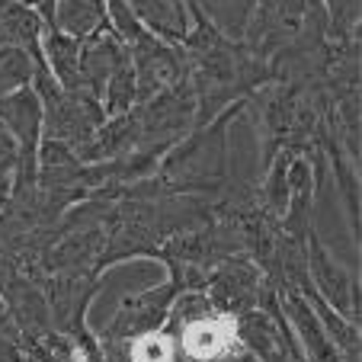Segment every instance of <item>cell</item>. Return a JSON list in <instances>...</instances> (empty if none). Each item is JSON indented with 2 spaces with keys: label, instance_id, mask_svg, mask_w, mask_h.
<instances>
[{
  "label": "cell",
  "instance_id": "obj_19",
  "mask_svg": "<svg viewBox=\"0 0 362 362\" xmlns=\"http://www.w3.org/2000/svg\"><path fill=\"white\" fill-rule=\"evenodd\" d=\"M288 349H292V362H305V356H301V346H298V340H295V334L288 337Z\"/></svg>",
  "mask_w": 362,
  "mask_h": 362
},
{
  "label": "cell",
  "instance_id": "obj_1",
  "mask_svg": "<svg viewBox=\"0 0 362 362\" xmlns=\"http://www.w3.org/2000/svg\"><path fill=\"white\" fill-rule=\"evenodd\" d=\"M189 10V35L183 52L189 58V83L196 93V125L215 119L231 103L247 100L269 81V64L244 42L221 35L196 7Z\"/></svg>",
  "mask_w": 362,
  "mask_h": 362
},
{
  "label": "cell",
  "instance_id": "obj_17",
  "mask_svg": "<svg viewBox=\"0 0 362 362\" xmlns=\"http://www.w3.org/2000/svg\"><path fill=\"white\" fill-rule=\"evenodd\" d=\"M35 71V58L23 48L13 45H0V96L13 93L20 87H29Z\"/></svg>",
  "mask_w": 362,
  "mask_h": 362
},
{
  "label": "cell",
  "instance_id": "obj_5",
  "mask_svg": "<svg viewBox=\"0 0 362 362\" xmlns=\"http://www.w3.org/2000/svg\"><path fill=\"white\" fill-rule=\"evenodd\" d=\"M177 340L180 362H225L238 346L234 317L221 315L205 292H183L164 324Z\"/></svg>",
  "mask_w": 362,
  "mask_h": 362
},
{
  "label": "cell",
  "instance_id": "obj_15",
  "mask_svg": "<svg viewBox=\"0 0 362 362\" xmlns=\"http://www.w3.org/2000/svg\"><path fill=\"white\" fill-rule=\"evenodd\" d=\"M100 103H103L106 119L122 116L125 110H132V106L138 103V83H135V68H132V62L122 64V68L110 77V83H106V90H103Z\"/></svg>",
  "mask_w": 362,
  "mask_h": 362
},
{
  "label": "cell",
  "instance_id": "obj_3",
  "mask_svg": "<svg viewBox=\"0 0 362 362\" xmlns=\"http://www.w3.org/2000/svg\"><path fill=\"white\" fill-rule=\"evenodd\" d=\"M244 42L257 58L276 62L288 55H315L330 45L321 0H257Z\"/></svg>",
  "mask_w": 362,
  "mask_h": 362
},
{
  "label": "cell",
  "instance_id": "obj_8",
  "mask_svg": "<svg viewBox=\"0 0 362 362\" xmlns=\"http://www.w3.org/2000/svg\"><path fill=\"white\" fill-rule=\"evenodd\" d=\"M305 269H308L311 288L334 308L337 315L349 317V321H359V273L340 267L330 257L315 228H311V234L305 240Z\"/></svg>",
  "mask_w": 362,
  "mask_h": 362
},
{
  "label": "cell",
  "instance_id": "obj_9",
  "mask_svg": "<svg viewBox=\"0 0 362 362\" xmlns=\"http://www.w3.org/2000/svg\"><path fill=\"white\" fill-rule=\"evenodd\" d=\"M129 62H132L129 45H125L122 35H119L110 23H103L96 33L81 39V81L96 100L103 96L110 77Z\"/></svg>",
  "mask_w": 362,
  "mask_h": 362
},
{
  "label": "cell",
  "instance_id": "obj_7",
  "mask_svg": "<svg viewBox=\"0 0 362 362\" xmlns=\"http://www.w3.org/2000/svg\"><path fill=\"white\" fill-rule=\"evenodd\" d=\"M267 279H263L260 267L247 257V253H234V257H225L218 267L209 273V282H205V298L218 308L221 315L238 317L250 308H260L263 292H267Z\"/></svg>",
  "mask_w": 362,
  "mask_h": 362
},
{
  "label": "cell",
  "instance_id": "obj_11",
  "mask_svg": "<svg viewBox=\"0 0 362 362\" xmlns=\"http://www.w3.org/2000/svg\"><path fill=\"white\" fill-rule=\"evenodd\" d=\"M39 48L48 74L55 77L64 90H87L81 81V39L62 33L55 23H42Z\"/></svg>",
  "mask_w": 362,
  "mask_h": 362
},
{
  "label": "cell",
  "instance_id": "obj_12",
  "mask_svg": "<svg viewBox=\"0 0 362 362\" xmlns=\"http://www.w3.org/2000/svg\"><path fill=\"white\" fill-rule=\"evenodd\" d=\"M135 20L158 39L183 45L189 35V10L186 0H125Z\"/></svg>",
  "mask_w": 362,
  "mask_h": 362
},
{
  "label": "cell",
  "instance_id": "obj_2",
  "mask_svg": "<svg viewBox=\"0 0 362 362\" xmlns=\"http://www.w3.org/2000/svg\"><path fill=\"white\" fill-rule=\"evenodd\" d=\"M247 112V100L231 103L215 119L192 125L180 141L164 151L154 177H148L151 189L164 196H202L218 199L228 186V135L238 116Z\"/></svg>",
  "mask_w": 362,
  "mask_h": 362
},
{
  "label": "cell",
  "instance_id": "obj_10",
  "mask_svg": "<svg viewBox=\"0 0 362 362\" xmlns=\"http://www.w3.org/2000/svg\"><path fill=\"white\" fill-rule=\"evenodd\" d=\"M276 301H279L282 317L288 321L295 340H298L305 362H343L340 353H337V346H334V340H330L327 330H324L321 321H317L315 308L308 305V298L298 292V288L279 292Z\"/></svg>",
  "mask_w": 362,
  "mask_h": 362
},
{
  "label": "cell",
  "instance_id": "obj_6",
  "mask_svg": "<svg viewBox=\"0 0 362 362\" xmlns=\"http://www.w3.org/2000/svg\"><path fill=\"white\" fill-rule=\"evenodd\" d=\"M125 45H129V58H132V68H135L138 103L164 93V90L177 87L180 81L189 77V58H186L183 45L158 39L148 29H141Z\"/></svg>",
  "mask_w": 362,
  "mask_h": 362
},
{
  "label": "cell",
  "instance_id": "obj_18",
  "mask_svg": "<svg viewBox=\"0 0 362 362\" xmlns=\"http://www.w3.org/2000/svg\"><path fill=\"white\" fill-rule=\"evenodd\" d=\"M13 158H16V141L10 132L0 125V205L10 192V173H13Z\"/></svg>",
  "mask_w": 362,
  "mask_h": 362
},
{
  "label": "cell",
  "instance_id": "obj_16",
  "mask_svg": "<svg viewBox=\"0 0 362 362\" xmlns=\"http://www.w3.org/2000/svg\"><path fill=\"white\" fill-rule=\"evenodd\" d=\"M327 13V42H349L359 39V0H321Z\"/></svg>",
  "mask_w": 362,
  "mask_h": 362
},
{
  "label": "cell",
  "instance_id": "obj_13",
  "mask_svg": "<svg viewBox=\"0 0 362 362\" xmlns=\"http://www.w3.org/2000/svg\"><path fill=\"white\" fill-rule=\"evenodd\" d=\"M42 16L35 7L20 0H0V45H13L42 58Z\"/></svg>",
  "mask_w": 362,
  "mask_h": 362
},
{
  "label": "cell",
  "instance_id": "obj_14",
  "mask_svg": "<svg viewBox=\"0 0 362 362\" xmlns=\"http://www.w3.org/2000/svg\"><path fill=\"white\" fill-rule=\"evenodd\" d=\"M253 4H257V0H186V7H196L221 35H228V39H234V42L244 39V29L253 13Z\"/></svg>",
  "mask_w": 362,
  "mask_h": 362
},
{
  "label": "cell",
  "instance_id": "obj_4",
  "mask_svg": "<svg viewBox=\"0 0 362 362\" xmlns=\"http://www.w3.org/2000/svg\"><path fill=\"white\" fill-rule=\"evenodd\" d=\"M29 87L35 90L42 103V138L62 141L81 158L100 125L106 122L103 103L90 90H64L55 77L48 74L45 62L35 58V71Z\"/></svg>",
  "mask_w": 362,
  "mask_h": 362
}]
</instances>
